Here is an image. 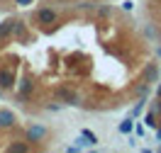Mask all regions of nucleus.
<instances>
[{
    "mask_svg": "<svg viewBox=\"0 0 161 153\" xmlns=\"http://www.w3.org/2000/svg\"><path fill=\"white\" fill-rule=\"evenodd\" d=\"M22 139L30 143L32 148H39L44 143L49 141V126L42 122H30L25 126V134H22Z\"/></svg>",
    "mask_w": 161,
    "mask_h": 153,
    "instance_id": "obj_1",
    "label": "nucleus"
},
{
    "mask_svg": "<svg viewBox=\"0 0 161 153\" xmlns=\"http://www.w3.org/2000/svg\"><path fill=\"white\" fill-rule=\"evenodd\" d=\"M34 22L39 24L42 29H44V27H51V24L59 22V10L51 8V5H42V8L34 10Z\"/></svg>",
    "mask_w": 161,
    "mask_h": 153,
    "instance_id": "obj_2",
    "label": "nucleus"
},
{
    "mask_svg": "<svg viewBox=\"0 0 161 153\" xmlns=\"http://www.w3.org/2000/svg\"><path fill=\"white\" fill-rule=\"evenodd\" d=\"M56 100L64 102V107H83V97H80L71 85H61V88H56Z\"/></svg>",
    "mask_w": 161,
    "mask_h": 153,
    "instance_id": "obj_3",
    "label": "nucleus"
},
{
    "mask_svg": "<svg viewBox=\"0 0 161 153\" xmlns=\"http://www.w3.org/2000/svg\"><path fill=\"white\" fill-rule=\"evenodd\" d=\"M34 90H37V83H34V78L25 75L22 80H17V102H20V105H27V102L32 100Z\"/></svg>",
    "mask_w": 161,
    "mask_h": 153,
    "instance_id": "obj_4",
    "label": "nucleus"
},
{
    "mask_svg": "<svg viewBox=\"0 0 161 153\" xmlns=\"http://www.w3.org/2000/svg\"><path fill=\"white\" fill-rule=\"evenodd\" d=\"M139 80L149 83V85H154V83H159V80H161V71H159V63H156V61H149V63H144V68H142V73H139Z\"/></svg>",
    "mask_w": 161,
    "mask_h": 153,
    "instance_id": "obj_5",
    "label": "nucleus"
},
{
    "mask_svg": "<svg viewBox=\"0 0 161 153\" xmlns=\"http://www.w3.org/2000/svg\"><path fill=\"white\" fill-rule=\"evenodd\" d=\"M15 85H17V78H15V71L12 68H0V88L5 92H10V90H15Z\"/></svg>",
    "mask_w": 161,
    "mask_h": 153,
    "instance_id": "obj_6",
    "label": "nucleus"
},
{
    "mask_svg": "<svg viewBox=\"0 0 161 153\" xmlns=\"http://www.w3.org/2000/svg\"><path fill=\"white\" fill-rule=\"evenodd\" d=\"M17 126V117L12 110H0V129L3 131H12Z\"/></svg>",
    "mask_w": 161,
    "mask_h": 153,
    "instance_id": "obj_7",
    "label": "nucleus"
},
{
    "mask_svg": "<svg viewBox=\"0 0 161 153\" xmlns=\"http://www.w3.org/2000/svg\"><path fill=\"white\" fill-rule=\"evenodd\" d=\"M12 39H17V41H32V34H30V29H27L25 20H15V32H12Z\"/></svg>",
    "mask_w": 161,
    "mask_h": 153,
    "instance_id": "obj_8",
    "label": "nucleus"
},
{
    "mask_svg": "<svg viewBox=\"0 0 161 153\" xmlns=\"http://www.w3.org/2000/svg\"><path fill=\"white\" fill-rule=\"evenodd\" d=\"M15 20H17V17H8V20L0 22V37H3L5 41L12 39V32H15Z\"/></svg>",
    "mask_w": 161,
    "mask_h": 153,
    "instance_id": "obj_9",
    "label": "nucleus"
},
{
    "mask_svg": "<svg viewBox=\"0 0 161 153\" xmlns=\"http://www.w3.org/2000/svg\"><path fill=\"white\" fill-rule=\"evenodd\" d=\"M5 151H8V153H30L32 146L22 139V141H10L8 146H5Z\"/></svg>",
    "mask_w": 161,
    "mask_h": 153,
    "instance_id": "obj_10",
    "label": "nucleus"
},
{
    "mask_svg": "<svg viewBox=\"0 0 161 153\" xmlns=\"http://www.w3.org/2000/svg\"><path fill=\"white\" fill-rule=\"evenodd\" d=\"M132 129H134V117H127V119H122L117 124V131L120 134H132Z\"/></svg>",
    "mask_w": 161,
    "mask_h": 153,
    "instance_id": "obj_11",
    "label": "nucleus"
},
{
    "mask_svg": "<svg viewBox=\"0 0 161 153\" xmlns=\"http://www.w3.org/2000/svg\"><path fill=\"white\" fill-rule=\"evenodd\" d=\"M144 37H147V39L161 41V32H159V27H156V24H147V27H144Z\"/></svg>",
    "mask_w": 161,
    "mask_h": 153,
    "instance_id": "obj_12",
    "label": "nucleus"
},
{
    "mask_svg": "<svg viewBox=\"0 0 161 153\" xmlns=\"http://www.w3.org/2000/svg\"><path fill=\"white\" fill-rule=\"evenodd\" d=\"M149 92H151L149 83H144V80L137 83V88H134V95H137V97H149Z\"/></svg>",
    "mask_w": 161,
    "mask_h": 153,
    "instance_id": "obj_13",
    "label": "nucleus"
},
{
    "mask_svg": "<svg viewBox=\"0 0 161 153\" xmlns=\"http://www.w3.org/2000/svg\"><path fill=\"white\" fill-rule=\"evenodd\" d=\"M144 124H147L149 129H156V126H159V112L149 110V112H147V117H144Z\"/></svg>",
    "mask_w": 161,
    "mask_h": 153,
    "instance_id": "obj_14",
    "label": "nucleus"
},
{
    "mask_svg": "<svg viewBox=\"0 0 161 153\" xmlns=\"http://www.w3.org/2000/svg\"><path fill=\"white\" fill-rule=\"evenodd\" d=\"M95 15H98V17H110L112 15V5H108V3H100V5H95Z\"/></svg>",
    "mask_w": 161,
    "mask_h": 153,
    "instance_id": "obj_15",
    "label": "nucleus"
},
{
    "mask_svg": "<svg viewBox=\"0 0 161 153\" xmlns=\"http://www.w3.org/2000/svg\"><path fill=\"white\" fill-rule=\"evenodd\" d=\"M144 107H147V97H139V102L130 110V117H139V114L144 112Z\"/></svg>",
    "mask_w": 161,
    "mask_h": 153,
    "instance_id": "obj_16",
    "label": "nucleus"
},
{
    "mask_svg": "<svg viewBox=\"0 0 161 153\" xmlns=\"http://www.w3.org/2000/svg\"><path fill=\"white\" fill-rule=\"evenodd\" d=\"M80 136L88 141V146H98V136H95L91 129H80Z\"/></svg>",
    "mask_w": 161,
    "mask_h": 153,
    "instance_id": "obj_17",
    "label": "nucleus"
},
{
    "mask_svg": "<svg viewBox=\"0 0 161 153\" xmlns=\"http://www.w3.org/2000/svg\"><path fill=\"white\" fill-rule=\"evenodd\" d=\"M44 110H47V112H61V110H64V102H44Z\"/></svg>",
    "mask_w": 161,
    "mask_h": 153,
    "instance_id": "obj_18",
    "label": "nucleus"
},
{
    "mask_svg": "<svg viewBox=\"0 0 161 153\" xmlns=\"http://www.w3.org/2000/svg\"><path fill=\"white\" fill-rule=\"evenodd\" d=\"M78 10L80 12H93V10H95V3H91V0H80V3H78Z\"/></svg>",
    "mask_w": 161,
    "mask_h": 153,
    "instance_id": "obj_19",
    "label": "nucleus"
},
{
    "mask_svg": "<svg viewBox=\"0 0 161 153\" xmlns=\"http://www.w3.org/2000/svg\"><path fill=\"white\" fill-rule=\"evenodd\" d=\"M73 146H76L78 151H83V148H88V141H86L83 136H78V139H76V143H73Z\"/></svg>",
    "mask_w": 161,
    "mask_h": 153,
    "instance_id": "obj_20",
    "label": "nucleus"
},
{
    "mask_svg": "<svg viewBox=\"0 0 161 153\" xmlns=\"http://www.w3.org/2000/svg\"><path fill=\"white\" fill-rule=\"evenodd\" d=\"M122 10H125V12H132V10H134V3H132V0H125V3H122Z\"/></svg>",
    "mask_w": 161,
    "mask_h": 153,
    "instance_id": "obj_21",
    "label": "nucleus"
},
{
    "mask_svg": "<svg viewBox=\"0 0 161 153\" xmlns=\"http://www.w3.org/2000/svg\"><path fill=\"white\" fill-rule=\"evenodd\" d=\"M132 131L137 134V136H142V139H144V126H142V124H137V122H134V129H132Z\"/></svg>",
    "mask_w": 161,
    "mask_h": 153,
    "instance_id": "obj_22",
    "label": "nucleus"
},
{
    "mask_svg": "<svg viewBox=\"0 0 161 153\" xmlns=\"http://www.w3.org/2000/svg\"><path fill=\"white\" fill-rule=\"evenodd\" d=\"M12 3H15V5H17V8H27V5H32V3H34V0H12Z\"/></svg>",
    "mask_w": 161,
    "mask_h": 153,
    "instance_id": "obj_23",
    "label": "nucleus"
},
{
    "mask_svg": "<svg viewBox=\"0 0 161 153\" xmlns=\"http://www.w3.org/2000/svg\"><path fill=\"white\" fill-rule=\"evenodd\" d=\"M156 141H161V124L156 126Z\"/></svg>",
    "mask_w": 161,
    "mask_h": 153,
    "instance_id": "obj_24",
    "label": "nucleus"
},
{
    "mask_svg": "<svg viewBox=\"0 0 161 153\" xmlns=\"http://www.w3.org/2000/svg\"><path fill=\"white\" fill-rule=\"evenodd\" d=\"M156 97H159V100H161V83H159V85H156Z\"/></svg>",
    "mask_w": 161,
    "mask_h": 153,
    "instance_id": "obj_25",
    "label": "nucleus"
},
{
    "mask_svg": "<svg viewBox=\"0 0 161 153\" xmlns=\"http://www.w3.org/2000/svg\"><path fill=\"white\" fill-rule=\"evenodd\" d=\"M156 56H159V59H161V46H159V49H156Z\"/></svg>",
    "mask_w": 161,
    "mask_h": 153,
    "instance_id": "obj_26",
    "label": "nucleus"
},
{
    "mask_svg": "<svg viewBox=\"0 0 161 153\" xmlns=\"http://www.w3.org/2000/svg\"><path fill=\"white\" fill-rule=\"evenodd\" d=\"M3 92H5V90H3V88H0V102H3Z\"/></svg>",
    "mask_w": 161,
    "mask_h": 153,
    "instance_id": "obj_27",
    "label": "nucleus"
},
{
    "mask_svg": "<svg viewBox=\"0 0 161 153\" xmlns=\"http://www.w3.org/2000/svg\"><path fill=\"white\" fill-rule=\"evenodd\" d=\"M3 44H5V39H3V37H0V46H3Z\"/></svg>",
    "mask_w": 161,
    "mask_h": 153,
    "instance_id": "obj_28",
    "label": "nucleus"
},
{
    "mask_svg": "<svg viewBox=\"0 0 161 153\" xmlns=\"http://www.w3.org/2000/svg\"><path fill=\"white\" fill-rule=\"evenodd\" d=\"M156 151H159V153H161V141H159V148H156Z\"/></svg>",
    "mask_w": 161,
    "mask_h": 153,
    "instance_id": "obj_29",
    "label": "nucleus"
},
{
    "mask_svg": "<svg viewBox=\"0 0 161 153\" xmlns=\"http://www.w3.org/2000/svg\"><path fill=\"white\" fill-rule=\"evenodd\" d=\"M159 71H161V63H159Z\"/></svg>",
    "mask_w": 161,
    "mask_h": 153,
    "instance_id": "obj_30",
    "label": "nucleus"
}]
</instances>
